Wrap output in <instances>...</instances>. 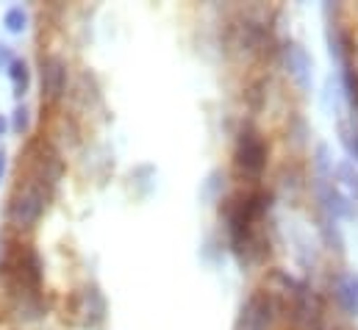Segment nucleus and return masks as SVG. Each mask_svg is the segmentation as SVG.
I'll return each mask as SVG.
<instances>
[{
    "label": "nucleus",
    "mask_w": 358,
    "mask_h": 330,
    "mask_svg": "<svg viewBox=\"0 0 358 330\" xmlns=\"http://www.w3.org/2000/svg\"><path fill=\"white\" fill-rule=\"evenodd\" d=\"M334 186L339 189L342 200L350 208V217H358V166L350 162L334 164Z\"/></svg>",
    "instance_id": "nucleus-10"
},
{
    "label": "nucleus",
    "mask_w": 358,
    "mask_h": 330,
    "mask_svg": "<svg viewBox=\"0 0 358 330\" xmlns=\"http://www.w3.org/2000/svg\"><path fill=\"white\" fill-rule=\"evenodd\" d=\"M6 172H8V153H6V148H0V186L6 180Z\"/></svg>",
    "instance_id": "nucleus-19"
},
{
    "label": "nucleus",
    "mask_w": 358,
    "mask_h": 330,
    "mask_svg": "<svg viewBox=\"0 0 358 330\" xmlns=\"http://www.w3.org/2000/svg\"><path fill=\"white\" fill-rule=\"evenodd\" d=\"M278 64L286 73L289 83L300 94H308L311 92V83H314V59H311V53L297 39H283L278 45Z\"/></svg>",
    "instance_id": "nucleus-8"
},
{
    "label": "nucleus",
    "mask_w": 358,
    "mask_h": 330,
    "mask_svg": "<svg viewBox=\"0 0 358 330\" xmlns=\"http://www.w3.org/2000/svg\"><path fill=\"white\" fill-rule=\"evenodd\" d=\"M6 76H8V81H11V92H14L17 103H22V97H25L28 89H31V67H28V62H25V59H14L11 67L6 70Z\"/></svg>",
    "instance_id": "nucleus-13"
},
{
    "label": "nucleus",
    "mask_w": 358,
    "mask_h": 330,
    "mask_svg": "<svg viewBox=\"0 0 358 330\" xmlns=\"http://www.w3.org/2000/svg\"><path fill=\"white\" fill-rule=\"evenodd\" d=\"M53 194L48 189H42L36 180L20 175V183L14 186V192L6 200V225L14 234H31L39 228L48 206H50Z\"/></svg>",
    "instance_id": "nucleus-1"
},
{
    "label": "nucleus",
    "mask_w": 358,
    "mask_h": 330,
    "mask_svg": "<svg viewBox=\"0 0 358 330\" xmlns=\"http://www.w3.org/2000/svg\"><path fill=\"white\" fill-rule=\"evenodd\" d=\"M70 94V67L59 53L39 56V97L42 108L53 111Z\"/></svg>",
    "instance_id": "nucleus-6"
},
{
    "label": "nucleus",
    "mask_w": 358,
    "mask_h": 330,
    "mask_svg": "<svg viewBox=\"0 0 358 330\" xmlns=\"http://www.w3.org/2000/svg\"><path fill=\"white\" fill-rule=\"evenodd\" d=\"M225 45L234 56L256 62V59L267 56L275 39H272V28H269L267 20H259L256 11H239V17L228 22Z\"/></svg>",
    "instance_id": "nucleus-3"
},
{
    "label": "nucleus",
    "mask_w": 358,
    "mask_h": 330,
    "mask_svg": "<svg viewBox=\"0 0 358 330\" xmlns=\"http://www.w3.org/2000/svg\"><path fill=\"white\" fill-rule=\"evenodd\" d=\"M317 222H320V236L325 242V248L336 255H345V234H342V225L339 220H331V217H320L317 214Z\"/></svg>",
    "instance_id": "nucleus-12"
},
{
    "label": "nucleus",
    "mask_w": 358,
    "mask_h": 330,
    "mask_svg": "<svg viewBox=\"0 0 358 330\" xmlns=\"http://www.w3.org/2000/svg\"><path fill=\"white\" fill-rule=\"evenodd\" d=\"M22 162H25V172H20V175L36 180L42 189H48L50 194H56V189L62 186L64 172H67V162H64L62 148H56L48 136L31 139L25 145Z\"/></svg>",
    "instance_id": "nucleus-4"
},
{
    "label": "nucleus",
    "mask_w": 358,
    "mask_h": 330,
    "mask_svg": "<svg viewBox=\"0 0 358 330\" xmlns=\"http://www.w3.org/2000/svg\"><path fill=\"white\" fill-rule=\"evenodd\" d=\"M203 200L206 203H220L225 197V172L222 169H211L203 180V189H200Z\"/></svg>",
    "instance_id": "nucleus-16"
},
{
    "label": "nucleus",
    "mask_w": 358,
    "mask_h": 330,
    "mask_svg": "<svg viewBox=\"0 0 358 330\" xmlns=\"http://www.w3.org/2000/svg\"><path fill=\"white\" fill-rule=\"evenodd\" d=\"M231 166H234V175L245 186H259L262 183V178H264V172L269 166V142L259 125L245 122L236 131Z\"/></svg>",
    "instance_id": "nucleus-2"
},
{
    "label": "nucleus",
    "mask_w": 358,
    "mask_h": 330,
    "mask_svg": "<svg viewBox=\"0 0 358 330\" xmlns=\"http://www.w3.org/2000/svg\"><path fill=\"white\" fill-rule=\"evenodd\" d=\"M328 294L336 311L348 320H358V275L348 269H336L328 283Z\"/></svg>",
    "instance_id": "nucleus-9"
},
{
    "label": "nucleus",
    "mask_w": 358,
    "mask_h": 330,
    "mask_svg": "<svg viewBox=\"0 0 358 330\" xmlns=\"http://www.w3.org/2000/svg\"><path fill=\"white\" fill-rule=\"evenodd\" d=\"M336 136L350 164L358 166V120L356 117H339L336 120Z\"/></svg>",
    "instance_id": "nucleus-11"
},
{
    "label": "nucleus",
    "mask_w": 358,
    "mask_h": 330,
    "mask_svg": "<svg viewBox=\"0 0 358 330\" xmlns=\"http://www.w3.org/2000/svg\"><path fill=\"white\" fill-rule=\"evenodd\" d=\"M280 314L283 311H280L278 300L267 289H253L242 300V306L234 317V330H272Z\"/></svg>",
    "instance_id": "nucleus-7"
},
{
    "label": "nucleus",
    "mask_w": 358,
    "mask_h": 330,
    "mask_svg": "<svg viewBox=\"0 0 358 330\" xmlns=\"http://www.w3.org/2000/svg\"><path fill=\"white\" fill-rule=\"evenodd\" d=\"M356 67H358V36H356Z\"/></svg>",
    "instance_id": "nucleus-22"
},
{
    "label": "nucleus",
    "mask_w": 358,
    "mask_h": 330,
    "mask_svg": "<svg viewBox=\"0 0 358 330\" xmlns=\"http://www.w3.org/2000/svg\"><path fill=\"white\" fill-rule=\"evenodd\" d=\"M31 122H34L31 108H28L25 103H17V106H14V111L8 114V131H11V134H17V136H28Z\"/></svg>",
    "instance_id": "nucleus-17"
},
{
    "label": "nucleus",
    "mask_w": 358,
    "mask_h": 330,
    "mask_svg": "<svg viewBox=\"0 0 358 330\" xmlns=\"http://www.w3.org/2000/svg\"><path fill=\"white\" fill-rule=\"evenodd\" d=\"M28 25H31V14H28L25 6L14 3V6H8V8L3 11V28H6L11 36H22V34L28 31Z\"/></svg>",
    "instance_id": "nucleus-15"
},
{
    "label": "nucleus",
    "mask_w": 358,
    "mask_h": 330,
    "mask_svg": "<svg viewBox=\"0 0 358 330\" xmlns=\"http://www.w3.org/2000/svg\"><path fill=\"white\" fill-rule=\"evenodd\" d=\"M78 136H81V128H78V120L73 117V114H62L59 120H56V125H53V131H50V142L59 148V142H70V145H76L78 142Z\"/></svg>",
    "instance_id": "nucleus-14"
},
{
    "label": "nucleus",
    "mask_w": 358,
    "mask_h": 330,
    "mask_svg": "<svg viewBox=\"0 0 358 330\" xmlns=\"http://www.w3.org/2000/svg\"><path fill=\"white\" fill-rule=\"evenodd\" d=\"M8 134V117L6 114H0V139Z\"/></svg>",
    "instance_id": "nucleus-21"
},
{
    "label": "nucleus",
    "mask_w": 358,
    "mask_h": 330,
    "mask_svg": "<svg viewBox=\"0 0 358 330\" xmlns=\"http://www.w3.org/2000/svg\"><path fill=\"white\" fill-rule=\"evenodd\" d=\"M14 59H17V56H14L11 45H8V42H0V70H3V73L11 67V62H14Z\"/></svg>",
    "instance_id": "nucleus-18"
},
{
    "label": "nucleus",
    "mask_w": 358,
    "mask_h": 330,
    "mask_svg": "<svg viewBox=\"0 0 358 330\" xmlns=\"http://www.w3.org/2000/svg\"><path fill=\"white\" fill-rule=\"evenodd\" d=\"M108 317V300L97 283H84L76 292H70L64 303V320L76 328L94 330Z\"/></svg>",
    "instance_id": "nucleus-5"
},
{
    "label": "nucleus",
    "mask_w": 358,
    "mask_h": 330,
    "mask_svg": "<svg viewBox=\"0 0 358 330\" xmlns=\"http://www.w3.org/2000/svg\"><path fill=\"white\" fill-rule=\"evenodd\" d=\"M8 242H11V236H8V231H3V234H0V261H3V255H6Z\"/></svg>",
    "instance_id": "nucleus-20"
}]
</instances>
